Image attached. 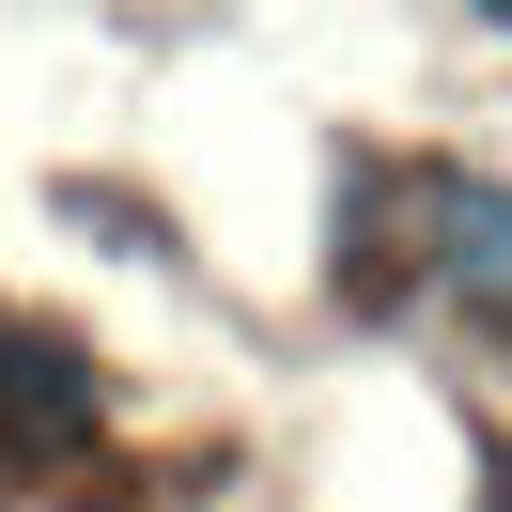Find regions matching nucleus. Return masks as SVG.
Masks as SVG:
<instances>
[{
	"instance_id": "f03ea898",
	"label": "nucleus",
	"mask_w": 512,
	"mask_h": 512,
	"mask_svg": "<svg viewBox=\"0 0 512 512\" xmlns=\"http://www.w3.org/2000/svg\"><path fill=\"white\" fill-rule=\"evenodd\" d=\"M0 435H16V450L94 435V373H78L63 342H0Z\"/></svg>"
},
{
	"instance_id": "f257e3e1",
	"label": "nucleus",
	"mask_w": 512,
	"mask_h": 512,
	"mask_svg": "<svg viewBox=\"0 0 512 512\" xmlns=\"http://www.w3.org/2000/svg\"><path fill=\"white\" fill-rule=\"evenodd\" d=\"M435 280L466 311H512V187L497 171H450L435 187Z\"/></svg>"
}]
</instances>
